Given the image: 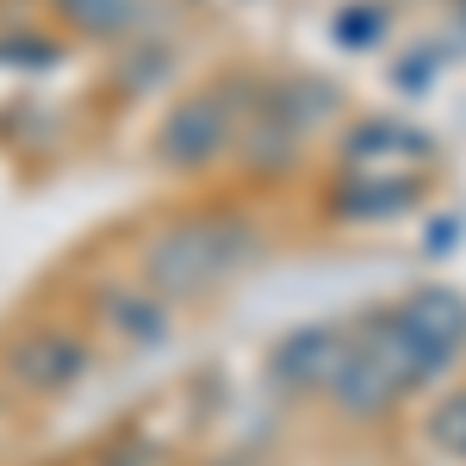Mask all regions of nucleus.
Segmentation results:
<instances>
[{"label":"nucleus","mask_w":466,"mask_h":466,"mask_svg":"<svg viewBox=\"0 0 466 466\" xmlns=\"http://www.w3.org/2000/svg\"><path fill=\"white\" fill-rule=\"evenodd\" d=\"M87 360L94 355H87L81 336H69V329H32V336H19L6 349V380L32 398H50V392H69L75 380L87 373Z\"/></svg>","instance_id":"5"},{"label":"nucleus","mask_w":466,"mask_h":466,"mask_svg":"<svg viewBox=\"0 0 466 466\" xmlns=\"http://www.w3.org/2000/svg\"><path fill=\"white\" fill-rule=\"evenodd\" d=\"M268 106H274V112L292 125V131L305 137V131H318L323 118L336 112V87H329V81H292V87H280Z\"/></svg>","instance_id":"11"},{"label":"nucleus","mask_w":466,"mask_h":466,"mask_svg":"<svg viewBox=\"0 0 466 466\" xmlns=\"http://www.w3.org/2000/svg\"><path fill=\"white\" fill-rule=\"evenodd\" d=\"M237 144H243V162H249L255 175H287L292 162H299V131L274 106H261V118H255L249 131H237Z\"/></svg>","instance_id":"10"},{"label":"nucleus","mask_w":466,"mask_h":466,"mask_svg":"<svg viewBox=\"0 0 466 466\" xmlns=\"http://www.w3.org/2000/svg\"><path fill=\"white\" fill-rule=\"evenodd\" d=\"M106 466H162V448L156 441H118L106 454Z\"/></svg>","instance_id":"15"},{"label":"nucleus","mask_w":466,"mask_h":466,"mask_svg":"<svg viewBox=\"0 0 466 466\" xmlns=\"http://www.w3.org/2000/svg\"><path fill=\"white\" fill-rule=\"evenodd\" d=\"M81 37H125L137 25V0H56Z\"/></svg>","instance_id":"12"},{"label":"nucleus","mask_w":466,"mask_h":466,"mask_svg":"<svg viewBox=\"0 0 466 466\" xmlns=\"http://www.w3.org/2000/svg\"><path fill=\"white\" fill-rule=\"evenodd\" d=\"M230 149H237V100H230V87H206V94L175 100L162 131H156V156L175 175H199V168L224 162Z\"/></svg>","instance_id":"4"},{"label":"nucleus","mask_w":466,"mask_h":466,"mask_svg":"<svg viewBox=\"0 0 466 466\" xmlns=\"http://www.w3.org/2000/svg\"><path fill=\"white\" fill-rule=\"evenodd\" d=\"M417 206V180L398 168H360L329 193V212L342 224H380V218H404Z\"/></svg>","instance_id":"6"},{"label":"nucleus","mask_w":466,"mask_h":466,"mask_svg":"<svg viewBox=\"0 0 466 466\" xmlns=\"http://www.w3.org/2000/svg\"><path fill=\"white\" fill-rule=\"evenodd\" d=\"M386 25H392V13H386L380 0H367V6H342L329 32H336V44H380Z\"/></svg>","instance_id":"13"},{"label":"nucleus","mask_w":466,"mask_h":466,"mask_svg":"<svg viewBox=\"0 0 466 466\" xmlns=\"http://www.w3.org/2000/svg\"><path fill=\"white\" fill-rule=\"evenodd\" d=\"M100 311H106V323L131 342V349H162V342H168V305H162L149 287L144 292H106Z\"/></svg>","instance_id":"9"},{"label":"nucleus","mask_w":466,"mask_h":466,"mask_svg":"<svg viewBox=\"0 0 466 466\" xmlns=\"http://www.w3.org/2000/svg\"><path fill=\"white\" fill-rule=\"evenodd\" d=\"M336 360H342V336L336 329H292L287 342L268 355V373H274V386H287V392H323L329 386V373H336Z\"/></svg>","instance_id":"7"},{"label":"nucleus","mask_w":466,"mask_h":466,"mask_svg":"<svg viewBox=\"0 0 466 466\" xmlns=\"http://www.w3.org/2000/svg\"><path fill=\"white\" fill-rule=\"evenodd\" d=\"M435 137L404 125V118H360L355 131L342 137V156L360 162V168H380V162H430Z\"/></svg>","instance_id":"8"},{"label":"nucleus","mask_w":466,"mask_h":466,"mask_svg":"<svg viewBox=\"0 0 466 466\" xmlns=\"http://www.w3.org/2000/svg\"><path fill=\"white\" fill-rule=\"evenodd\" d=\"M261 249V230L243 212H199L168 224L156 243L144 249V287L162 305L199 299V292L224 287L237 268H249Z\"/></svg>","instance_id":"1"},{"label":"nucleus","mask_w":466,"mask_h":466,"mask_svg":"<svg viewBox=\"0 0 466 466\" xmlns=\"http://www.w3.org/2000/svg\"><path fill=\"white\" fill-rule=\"evenodd\" d=\"M430 441L441 448V454H454V461H466V392L441 398L430 410Z\"/></svg>","instance_id":"14"},{"label":"nucleus","mask_w":466,"mask_h":466,"mask_svg":"<svg viewBox=\"0 0 466 466\" xmlns=\"http://www.w3.org/2000/svg\"><path fill=\"white\" fill-rule=\"evenodd\" d=\"M392 323H398V336H404L417 392L435 386L466 355V292H454V287H417L410 299L392 305Z\"/></svg>","instance_id":"3"},{"label":"nucleus","mask_w":466,"mask_h":466,"mask_svg":"<svg viewBox=\"0 0 466 466\" xmlns=\"http://www.w3.org/2000/svg\"><path fill=\"white\" fill-rule=\"evenodd\" d=\"M461 13H466V0H461Z\"/></svg>","instance_id":"16"},{"label":"nucleus","mask_w":466,"mask_h":466,"mask_svg":"<svg viewBox=\"0 0 466 466\" xmlns=\"http://www.w3.org/2000/svg\"><path fill=\"white\" fill-rule=\"evenodd\" d=\"M323 392H329V404L349 423H380V417H392L398 404L417 392V373H410V355H404V336H398L392 311L367 318L355 342H342V360H336Z\"/></svg>","instance_id":"2"}]
</instances>
